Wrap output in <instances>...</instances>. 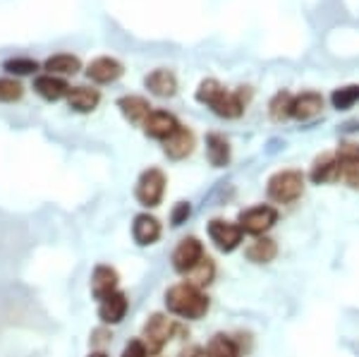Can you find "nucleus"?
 Segmentation results:
<instances>
[{"label": "nucleus", "mask_w": 359, "mask_h": 357, "mask_svg": "<svg viewBox=\"0 0 359 357\" xmlns=\"http://www.w3.org/2000/svg\"><path fill=\"white\" fill-rule=\"evenodd\" d=\"M206 230H208V238H211V243L216 245L221 252H225V255L235 252L237 247L242 245V235H245L237 223L223 221V218H213V221L208 223Z\"/></svg>", "instance_id": "7"}, {"label": "nucleus", "mask_w": 359, "mask_h": 357, "mask_svg": "<svg viewBox=\"0 0 359 357\" xmlns=\"http://www.w3.org/2000/svg\"><path fill=\"white\" fill-rule=\"evenodd\" d=\"M123 357H149V350H147V345H144L142 338H137V341H130L125 345Z\"/></svg>", "instance_id": "32"}, {"label": "nucleus", "mask_w": 359, "mask_h": 357, "mask_svg": "<svg viewBox=\"0 0 359 357\" xmlns=\"http://www.w3.org/2000/svg\"><path fill=\"white\" fill-rule=\"evenodd\" d=\"M118 271H115L113 267H106V264H101V267L94 269V274H91V292H94L96 300H103V297L113 295L115 290H118Z\"/></svg>", "instance_id": "19"}, {"label": "nucleus", "mask_w": 359, "mask_h": 357, "mask_svg": "<svg viewBox=\"0 0 359 357\" xmlns=\"http://www.w3.org/2000/svg\"><path fill=\"white\" fill-rule=\"evenodd\" d=\"M144 86H147L154 96H158V99H170V96L177 94V77H175V72L165 70V67H158V70H154L151 74L144 77Z\"/></svg>", "instance_id": "15"}, {"label": "nucleus", "mask_w": 359, "mask_h": 357, "mask_svg": "<svg viewBox=\"0 0 359 357\" xmlns=\"http://www.w3.org/2000/svg\"><path fill=\"white\" fill-rule=\"evenodd\" d=\"M149 357H163V355H161V353H156V355H149Z\"/></svg>", "instance_id": "36"}, {"label": "nucleus", "mask_w": 359, "mask_h": 357, "mask_svg": "<svg viewBox=\"0 0 359 357\" xmlns=\"http://www.w3.org/2000/svg\"><path fill=\"white\" fill-rule=\"evenodd\" d=\"M208 357H242V350L235 338L225 336V333H216L206 345Z\"/></svg>", "instance_id": "26"}, {"label": "nucleus", "mask_w": 359, "mask_h": 357, "mask_svg": "<svg viewBox=\"0 0 359 357\" xmlns=\"http://www.w3.org/2000/svg\"><path fill=\"white\" fill-rule=\"evenodd\" d=\"M196 101L204 103L218 118L225 120H235L245 113L242 91H228L218 79H204L196 89Z\"/></svg>", "instance_id": "1"}, {"label": "nucleus", "mask_w": 359, "mask_h": 357, "mask_svg": "<svg viewBox=\"0 0 359 357\" xmlns=\"http://www.w3.org/2000/svg\"><path fill=\"white\" fill-rule=\"evenodd\" d=\"M276 223H278V209H276V206L259 204V206H252V209L242 211L237 226L242 228V233L254 235V238H262V235L269 233Z\"/></svg>", "instance_id": "6"}, {"label": "nucleus", "mask_w": 359, "mask_h": 357, "mask_svg": "<svg viewBox=\"0 0 359 357\" xmlns=\"http://www.w3.org/2000/svg\"><path fill=\"white\" fill-rule=\"evenodd\" d=\"M331 103L335 111H350L355 103H359V84L338 86L331 94Z\"/></svg>", "instance_id": "28"}, {"label": "nucleus", "mask_w": 359, "mask_h": 357, "mask_svg": "<svg viewBox=\"0 0 359 357\" xmlns=\"http://www.w3.org/2000/svg\"><path fill=\"white\" fill-rule=\"evenodd\" d=\"M276 257H278L276 240L266 238V235L257 238L252 245L247 247V259H249V262H254V264H269V262H273Z\"/></svg>", "instance_id": "25"}, {"label": "nucleus", "mask_w": 359, "mask_h": 357, "mask_svg": "<svg viewBox=\"0 0 359 357\" xmlns=\"http://www.w3.org/2000/svg\"><path fill=\"white\" fill-rule=\"evenodd\" d=\"M123 74H125V65L118 58H111V55L94 58V60L89 62V67H86V77L96 84H113V82H118Z\"/></svg>", "instance_id": "8"}, {"label": "nucleus", "mask_w": 359, "mask_h": 357, "mask_svg": "<svg viewBox=\"0 0 359 357\" xmlns=\"http://www.w3.org/2000/svg\"><path fill=\"white\" fill-rule=\"evenodd\" d=\"M94 336H96V338H94V343L98 345V343H103V341H106V338H108V333H103V331H96Z\"/></svg>", "instance_id": "34"}, {"label": "nucleus", "mask_w": 359, "mask_h": 357, "mask_svg": "<svg viewBox=\"0 0 359 357\" xmlns=\"http://www.w3.org/2000/svg\"><path fill=\"white\" fill-rule=\"evenodd\" d=\"M101 103V91L91 89V86H72L67 94V106L74 113H91Z\"/></svg>", "instance_id": "20"}, {"label": "nucleus", "mask_w": 359, "mask_h": 357, "mask_svg": "<svg viewBox=\"0 0 359 357\" xmlns=\"http://www.w3.org/2000/svg\"><path fill=\"white\" fill-rule=\"evenodd\" d=\"M69 86L65 79L62 77H55V74H39L36 79H34V91H36L41 99L46 101H60V99H67V94H69Z\"/></svg>", "instance_id": "16"}, {"label": "nucleus", "mask_w": 359, "mask_h": 357, "mask_svg": "<svg viewBox=\"0 0 359 357\" xmlns=\"http://www.w3.org/2000/svg\"><path fill=\"white\" fill-rule=\"evenodd\" d=\"M98 319L103 321V324H120V321L125 319L127 309H130V300H127L125 292L115 290L113 295L103 297V300H98Z\"/></svg>", "instance_id": "14"}, {"label": "nucleus", "mask_w": 359, "mask_h": 357, "mask_svg": "<svg viewBox=\"0 0 359 357\" xmlns=\"http://www.w3.org/2000/svg\"><path fill=\"white\" fill-rule=\"evenodd\" d=\"M89 357H108L106 353H103V350H96V353H91Z\"/></svg>", "instance_id": "35"}, {"label": "nucleus", "mask_w": 359, "mask_h": 357, "mask_svg": "<svg viewBox=\"0 0 359 357\" xmlns=\"http://www.w3.org/2000/svg\"><path fill=\"white\" fill-rule=\"evenodd\" d=\"M340 156V180L347 187L359 189V144H340V149L335 151Z\"/></svg>", "instance_id": "12"}, {"label": "nucleus", "mask_w": 359, "mask_h": 357, "mask_svg": "<svg viewBox=\"0 0 359 357\" xmlns=\"http://www.w3.org/2000/svg\"><path fill=\"white\" fill-rule=\"evenodd\" d=\"M175 333H180V326L172 319H168L165 314H151L149 321L144 324V336L142 341L147 345L149 355H156L165 348V343L170 341Z\"/></svg>", "instance_id": "4"}, {"label": "nucleus", "mask_w": 359, "mask_h": 357, "mask_svg": "<svg viewBox=\"0 0 359 357\" xmlns=\"http://www.w3.org/2000/svg\"><path fill=\"white\" fill-rule=\"evenodd\" d=\"M184 283L194 285V288H206L213 283V278H216V262H213L211 257H201V262H196L192 269H189L187 274H184Z\"/></svg>", "instance_id": "24"}, {"label": "nucleus", "mask_w": 359, "mask_h": 357, "mask_svg": "<svg viewBox=\"0 0 359 357\" xmlns=\"http://www.w3.org/2000/svg\"><path fill=\"white\" fill-rule=\"evenodd\" d=\"M25 96V86L13 77H0V103H15Z\"/></svg>", "instance_id": "30"}, {"label": "nucleus", "mask_w": 359, "mask_h": 357, "mask_svg": "<svg viewBox=\"0 0 359 357\" xmlns=\"http://www.w3.org/2000/svg\"><path fill=\"white\" fill-rule=\"evenodd\" d=\"M165 307L170 314L180 316V319H201L211 302L204 295L201 288H194L189 283H177L165 292Z\"/></svg>", "instance_id": "2"}, {"label": "nucleus", "mask_w": 359, "mask_h": 357, "mask_svg": "<svg viewBox=\"0 0 359 357\" xmlns=\"http://www.w3.org/2000/svg\"><path fill=\"white\" fill-rule=\"evenodd\" d=\"M194 147H196L194 132L189 128H184V125H180V128L163 142V154L172 161H182L194 151Z\"/></svg>", "instance_id": "10"}, {"label": "nucleus", "mask_w": 359, "mask_h": 357, "mask_svg": "<svg viewBox=\"0 0 359 357\" xmlns=\"http://www.w3.org/2000/svg\"><path fill=\"white\" fill-rule=\"evenodd\" d=\"M132 238H135V243L142 247L154 245L156 240L161 238V221L151 214L135 216V223H132Z\"/></svg>", "instance_id": "18"}, {"label": "nucleus", "mask_w": 359, "mask_h": 357, "mask_svg": "<svg viewBox=\"0 0 359 357\" xmlns=\"http://www.w3.org/2000/svg\"><path fill=\"white\" fill-rule=\"evenodd\" d=\"M118 108H120V113L125 115V120H130V123H135V125H144V120L151 113V103L137 94L118 99Z\"/></svg>", "instance_id": "21"}, {"label": "nucleus", "mask_w": 359, "mask_h": 357, "mask_svg": "<svg viewBox=\"0 0 359 357\" xmlns=\"http://www.w3.org/2000/svg\"><path fill=\"white\" fill-rule=\"evenodd\" d=\"M201 257H204V245L196 238H184L172 252V269L184 276L196 262H201Z\"/></svg>", "instance_id": "9"}, {"label": "nucleus", "mask_w": 359, "mask_h": 357, "mask_svg": "<svg viewBox=\"0 0 359 357\" xmlns=\"http://www.w3.org/2000/svg\"><path fill=\"white\" fill-rule=\"evenodd\" d=\"M323 111V96L316 91H304V94L294 96L292 101V118L299 123H309Z\"/></svg>", "instance_id": "17"}, {"label": "nucleus", "mask_w": 359, "mask_h": 357, "mask_svg": "<svg viewBox=\"0 0 359 357\" xmlns=\"http://www.w3.org/2000/svg\"><path fill=\"white\" fill-rule=\"evenodd\" d=\"M43 70L55 77H67V74H77L82 70V60L72 53H55L50 58H46Z\"/></svg>", "instance_id": "23"}, {"label": "nucleus", "mask_w": 359, "mask_h": 357, "mask_svg": "<svg viewBox=\"0 0 359 357\" xmlns=\"http://www.w3.org/2000/svg\"><path fill=\"white\" fill-rule=\"evenodd\" d=\"M3 70L10 74H17V77H27V74H34L39 70V62L34 60V58L17 55V58H10V60L3 62Z\"/></svg>", "instance_id": "29"}, {"label": "nucleus", "mask_w": 359, "mask_h": 357, "mask_svg": "<svg viewBox=\"0 0 359 357\" xmlns=\"http://www.w3.org/2000/svg\"><path fill=\"white\" fill-rule=\"evenodd\" d=\"M340 156L338 154H323L314 161L309 170V177L314 185H328V182H335L340 180Z\"/></svg>", "instance_id": "13"}, {"label": "nucleus", "mask_w": 359, "mask_h": 357, "mask_svg": "<svg viewBox=\"0 0 359 357\" xmlns=\"http://www.w3.org/2000/svg\"><path fill=\"white\" fill-rule=\"evenodd\" d=\"M189 216H192V204H189V201H177L170 211V223L177 228V226H182V223H187Z\"/></svg>", "instance_id": "31"}, {"label": "nucleus", "mask_w": 359, "mask_h": 357, "mask_svg": "<svg viewBox=\"0 0 359 357\" xmlns=\"http://www.w3.org/2000/svg\"><path fill=\"white\" fill-rule=\"evenodd\" d=\"M142 128H144V132H147V137L158 140V142H165L168 137L180 128V120L168 111H151L149 113V118L144 120Z\"/></svg>", "instance_id": "11"}, {"label": "nucleus", "mask_w": 359, "mask_h": 357, "mask_svg": "<svg viewBox=\"0 0 359 357\" xmlns=\"http://www.w3.org/2000/svg\"><path fill=\"white\" fill-rule=\"evenodd\" d=\"M266 192H269V199L276 201V204H292L304 192V175L299 170L276 173V175H271Z\"/></svg>", "instance_id": "3"}, {"label": "nucleus", "mask_w": 359, "mask_h": 357, "mask_svg": "<svg viewBox=\"0 0 359 357\" xmlns=\"http://www.w3.org/2000/svg\"><path fill=\"white\" fill-rule=\"evenodd\" d=\"M180 357H208L206 355V348H201V345H189V348H184Z\"/></svg>", "instance_id": "33"}, {"label": "nucleus", "mask_w": 359, "mask_h": 357, "mask_svg": "<svg viewBox=\"0 0 359 357\" xmlns=\"http://www.w3.org/2000/svg\"><path fill=\"white\" fill-rule=\"evenodd\" d=\"M292 101H294V96L290 94V91H278V94L269 103L271 120H276V123H283V120L292 118Z\"/></svg>", "instance_id": "27"}, {"label": "nucleus", "mask_w": 359, "mask_h": 357, "mask_svg": "<svg viewBox=\"0 0 359 357\" xmlns=\"http://www.w3.org/2000/svg\"><path fill=\"white\" fill-rule=\"evenodd\" d=\"M165 173L161 168H147L139 175L137 187H135V197L142 206L147 209H154L163 201L165 194Z\"/></svg>", "instance_id": "5"}, {"label": "nucleus", "mask_w": 359, "mask_h": 357, "mask_svg": "<svg viewBox=\"0 0 359 357\" xmlns=\"http://www.w3.org/2000/svg\"><path fill=\"white\" fill-rule=\"evenodd\" d=\"M206 156L213 168H225L230 163V142L221 132H211L206 137Z\"/></svg>", "instance_id": "22"}]
</instances>
